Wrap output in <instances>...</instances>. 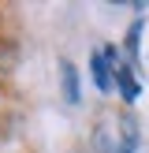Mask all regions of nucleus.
I'll return each instance as SVG.
<instances>
[{
	"label": "nucleus",
	"instance_id": "7ed1b4c3",
	"mask_svg": "<svg viewBox=\"0 0 149 153\" xmlns=\"http://www.w3.org/2000/svg\"><path fill=\"white\" fill-rule=\"evenodd\" d=\"M116 90L123 94L127 105H134L138 94H142V86H138V79L131 75V64H127V60H116Z\"/></svg>",
	"mask_w": 149,
	"mask_h": 153
},
{
	"label": "nucleus",
	"instance_id": "20e7f679",
	"mask_svg": "<svg viewBox=\"0 0 149 153\" xmlns=\"http://www.w3.org/2000/svg\"><path fill=\"white\" fill-rule=\"evenodd\" d=\"M60 79H63V97L71 105H78L82 101V90H78V75H74V67L63 64V67H60Z\"/></svg>",
	"mask_w": 149,
	"mask_h": 153
},
{
	"label": "nucleus",
	"instance_id": "f03ea898",
	"mask_svg": "<svg viewBox=\"0 0 149 153\" xmlns=\"http://www.w3.org/2000/svg\"><path fill=\"white\" fill-rule=\"evenodd\" d=\"M116 60H119V52L112 49V45L93 49L89 67H93V82H97V90H101V94H112V90H116Z\"/></svg>",
	"mask_w": 149,
	"mask_h": 153
},
{
	"label": "nucleus",
	"instance_id": "f257e3e1",
	"mask_svg": "<svg viewBox=\"0 0 149 153\" xmlns=\"http://www.w3.org/2000/svg\"><path fill=\"white\" fill-rule=\"evenodd\" d=\"M93 149L97 153H134L138 149V123L127 116H112L93 131Z\"/></svg>",
	"mask_w": 149,
	"mask_h": 153
}]
</instances>
